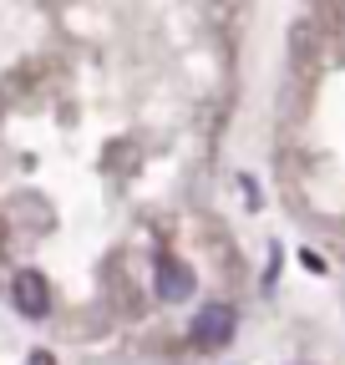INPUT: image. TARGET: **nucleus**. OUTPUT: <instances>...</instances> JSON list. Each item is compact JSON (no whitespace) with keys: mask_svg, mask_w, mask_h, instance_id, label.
Here are the masks:
<instances>
[{"mask_svg":"<svg viewBox=\"0 0 345 365\" xmlns=\"http://www.w3.org/2000/svg\"><path fill=\"white\" fill-rule=\"evenodd\" d=\"M234 330H239V314H234L229 304H203V309H198V319H193V345L219 350V345H229V340H234Z\"/></svg>","mask_w":345,"mask_h":365,"instance_id":"obj_1","label":"nucleus"},{"mask_svg":"<svg viewBox=\"0 0 345 365\" xmlns=\"http://www.w3.org/2000/svg\"><path fill=\"white\" fill-rule=\"evenodd\" d=\"M11 299H16V309L26 314V319H41L51 309V284H46V274L41 269H21L16 279H11Z\"/></svg>","mask_w":345,"mask_h":365,"instance_id":"obj_2","label":"nucleus"},{"mask_svg":"<svg viewBox=\"0 0 345 365\" xmlns=\"http://www.w3.org/2000/svg\"><path fill=\"white\" fill-rule=\"evenodd\" d=\"M193 289H198V274H193L183 259L163 254V259H158V294H163L168 304H178V299H193Z\"/></svg>","mask_w":345,"mask_h":365,"instance_id":"obj_3","label":"nucleus"}]
</instances>
